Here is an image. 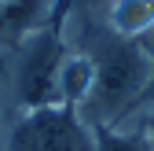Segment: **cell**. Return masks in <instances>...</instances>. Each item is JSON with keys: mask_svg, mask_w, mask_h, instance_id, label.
<instances>
[{"mask_svg": "<svg viewBox=\"0 0 154 151\" xmlns=\"http://www.w3.org/2000/svg\"><path fill=\"white\" fill-rule=\"evenodd\" d=\"M70 44L63 41L51 26L29 33L8 52L4 66V92L11 114L22 111H41L59 103V66L66 59Z\"/></svg>", "mask_w": 154, "mask_h": 151, "instance_id": "cell-1", "label": "cell"}, {"mask_svg": "<svg viewBox=\"0 0 154 151\" xmlns=\"http://www.w3.org/2000/svg\"><path fill=\"white\" fill-rule=\"evenodd\" d=\"M0 151H95V133L73 107H41L8 114L0 125Z\"/></svg>", "mask_w": 154, "mask_h": 151, "instance_id": "cell-2", "label": "cell"}, {"mask_svg": "<svg viewBox=\"0 0 154 151\" xmlns=\"http://www.w3.org/2000/svg\"><path fill=\"white\" fill-rule=\"evenodd\" d=\"M51 11H55V0H0V44H8L11 52L29 33L44 30Z\"/></svg>", "mask_w": 154, "mask_h": 151, "instance_id": "cell-3", "label": "cell"}, {"mask_svg": "<svg viewBox=\"0 0 154 151\" xmlns=\"http://www.w3.org/2000/svg\"><path fill=\"white\" fill-rule=\"evenodd\" d=\"M92 81H95V63L92 55L81 52V48H70L66 59L59 66V103L63 107H81L92 92Z\"/></svg>", "mask_w": 154, "mask_h": 151, "instance_id": "cell-4", "label": "cell"}, {"mask_svg": "<svg viewBox=\"0 0 154 151\" xmlns=\"http://www.w3.org/2000/svg\"><path fill=\"white\" fill-rule=\"evenodd\" d=\"M92 133H95V151H154L147 133L136 125H106Z\"/></svg>", "mask_w": 154, "mask_h": 151, "instance_id": "cell-5", "label": "cell"}, {"mask_svg": "<svg viewBox=\"0 0 154 151\" xmlns=\"http://www.w3.org/2000/svg\"><path fill=\"white\" fill-rule=\"evenodd\" d=\"M121 125H136V129H143V133H147V140L154 144V103H143L136 114H132V118H125Z\"/></svg>", "mask_w": 154, "mask_h": 151, "instance_id": "cell-6", "label": "cell"}, {"mask_svg": "<svg viewBox=\"0 0 154 151\" xmlns=\"http://www.w3.org/2000/svg\"><path fill=\"white\" fill-rule=\"evenodd\" d=\"M140 41H143V48H147V55H150V66H154V30H150L147 37H140ZM143 103H154V78H150V92H147Z\"/></svg>", "mask_w": 154, "mask_h": 151, "instance_id": "cell-7", "label": "cell"}]
</instances>
